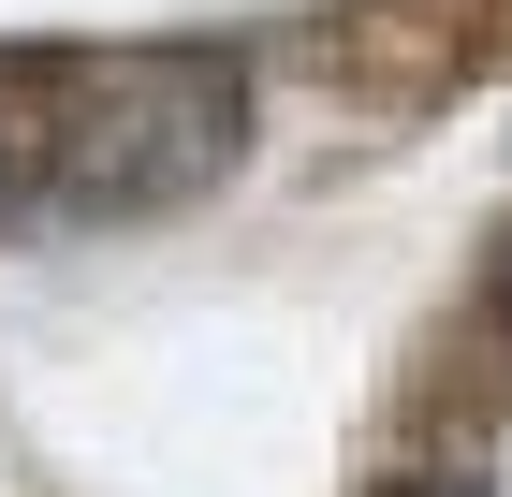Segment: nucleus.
I'll use <instances>...</instances> for the list:
<instances>
[{
    "label": "nucleus",
    "mask_w": 512,
    "mask_h": 497,
    "mask_svg": "<svg viewBox=\"0 0 512 497\" xmlns=\"http://www.w3.org/2000/svg\"><path fill=\"white\" fill-rule=\"evenodd\" d=\"M249 147V74L220 44H118L59 74V117L30 132L44 220H161V205L220 191Z\"/></svg>",
    "instance_id": "obj_1"
},
{
    "label": "nucleus",
    "mask_w": 512,
    "mask_h": 497,
    "mask_svg": "<svg viewBox=\"0 0 512 497\" xmlns=\"http://www.w3.org/2000/svg\"><path fill=\"white\" fill-rule=\"evenodd\" d=\"M483 351H498V381H512V234L483 249Z\"/></svg>",
    "instance_id": "obj_2"
},
{
    "label": "nucleus",
    "mask_w": 512,
    "mask_h": 497,
    "mask_svg": "<svg viewBox=\"0 0 512 497\" xmlns=\"http://www.w3.org/2000/svg\"><path fill=\"white\" fill-rule=\"evenodd\" d=\"M366 497H483V468H381Z\"/></svg>",
    "instance_id": "obj_3"
}]
</instances>
